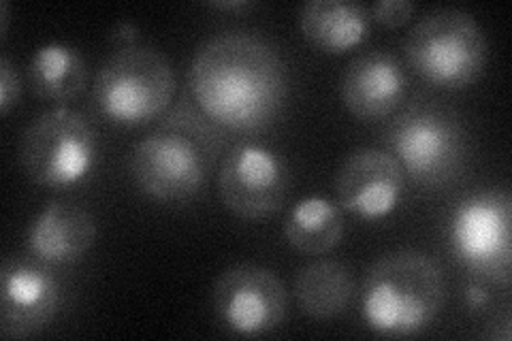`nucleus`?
Segmentation results:
<instances>
[{
    "instance_id": "nucleus-15",
    "label": "nucleus",
    "mask_w": 512,
    "mask_h": 341,
    "mask_svg": "<svg viewBox=\"0 0 512 341\" xmlns=\"http://www.w3.org/2000/svg\"><path fill=\"white\" fill-rule=\"evenodd\" d=\"M299 26L316 50L346 54L359 47L372 30L370 9L346 0H312L303 5Z\"/></svg>"
},
{
    "instance_id": "nucleus-12",
    "label": "nucleus",
    "mask_w": 512,
    "mask_h": 341,
    "mask_svg": "<svg viewBox=\"0 0 512 341\" xmlns=\"http://www.w3.org/2000/svg\"><path fill=\"white\" fill-rule=\"evenodd\" d=\"M406 173L391 152L361 148L352 152L335 175V201L361 220L391 216L404 197Z\"/></svg>"
},
{
    "instance_id": "nucleus-21",
    "label": "nucleus",
    "mask_w": 512,
    "mask_h": 341,
    "mask_svg": "<svg viewBox=\"0 0 512 341\" xmlns=\"http://www.w3.org/2000/svg\"><path fill=\"white\" fill-rule=\"evenodd\" d=\"M487 303H489L487 288L483 284H478V282H470L466 286V305H468V310L480 312V310H483V307H487Z\"/></svg>"
},
{
    "instance_id": "nucleus-10",
    "label": "nucleus",
    "mask_w": 512,
    "mask_h": 341,
    "mask_svg": "<svg viewBox=\"0 0 512 341\" xmlns=\"http://www.w3.org/2000/svg\"><path fill=\"white\" fill-rule=\"evenodd\" d=\"M214 314L224 329L242 337L276 331L286 316V286L261 265H233L214 284Z\"/></svg>"
},
{
    "instance_id": "nucleus-8",
    "label": "nucleus",
    "mask_w": 512,
    "mask_h": 341,
    "mask_svg": "<svg viewBox=\"0 0 512 341\" xmlns=\"http://www.w3.org/2000/svg\"><path fill=\"white\" fill-rule=\"evenodd\" d=\"M512 201L508 192H483L461 201L448 226L451 248L461 265L480 280L510 284Z\"/></svg>"
},
{
    "instance_id": "nucleus-5",
    "label": "nucleus",
    "mask_w": 512,
    "mask_h": 341,
    "mask_svg": "<svg viewBox=\"0 0 512 341\" xmlns=\"http://www.w3.org/2000/svg\"><path fill=\"white\" fill-rule=\"evenodd\" d=\"M94 105L120 126L148 124L163 113L175 94V75L167 58L143 45H128L111 56L94 77Z\"/></svg>"
},
{
    "instance_id": "nucleus-1",
    "label": "nucleus",
    "mask_w": 512,
    "mask_h": 341,
    "mask_svg": "<svg viewBox=\"0 0 512 341\" xmlns=\"http://www.w3.org/2000/svg\"><path fill=\"white\" fill-rule=\"evenodd\" d=\"M188 86L205 116L235 133L274 124L288 92L280 54L252 32H224L205 41L192 56Z\"/></svg>"
},
{
    "instance_id": "nucleus-14",
    "label": "nucleus",
    "mask_w": 512,
    "mask_h": 341,
    "mask_svg": "<svg viewBox=\"0 0 512 341\" xmlns=\"http://www.w3.org/2000/svg\"><path fill=\"white\" fill-rule=\"evenodd\" d=\"M96 241V220L88 209L54 201L32 220L26 248L45 265H71L84 258Z\"/></svg>"
},
{
    "instance_id": "nucleus-9",
    "label": "nucleus",
    "mask_w": 512,
    "mask_h": 341,
    "mask_svg": "<svg viewBox=\"0 0 512 341\" xmlns=\"http://www.w3.org/2000/svg\"><path fill=\"white\" fill-rule=\"evenodd\" d=\"M291 190L286 160L261 143L244 141L222 160L218 194L231 214L242 220H265L282 209Z\"/></svg>"
},
{
    "instance_id": "nucleus-3",
    "label": "nucleus",
    "mask_w": 512,
    "mask_h": 341,
    "mask_svg": "<svg viewBox=\"0 0 512 341\" xmlns=\"http://www.w3.org/2000/svg\"><path fill=\"white\" fill-rule=\"evenodd\" d=\"M218 143L197 118H169L143 137L131 154V175L146 197L182 203L197 197L210 177Z\"/></svg>"
},
{
    "instance_id": "nucleus-2",
    "label": "nucleus",
    "mask_w": 512,
    "mask_h": 341,
    "mask_svg": "<svg viewBox=\"0 0 512 341\" xmlns=\"http://www.w3.org/2000/svg\"><path fill=\"white\" fill-rule=\"evenodd\" d=\"M446 301L440 267L423 252L397 250L372 265L361 290V314L382 337H414L429 329Z\"/></svg>"
},
{
    "instance_id": "nucleus-4",
    "label": "nucleus",
    "mask_w": 512,
    "mask_h": 341,
    "mask_svg": "<svg viewBox=\"0 0 512 341\" xmlns=\"http://www.w3.org/2000/svg\"><path fill=\"white\" fill-rule=\"evenodd\" d=\"M404 52L412 71L427 84L455 90L483 75L489 45L474 15L440 7L410 28Z\"/></svg>"
},
{
    "instance_id": "nucleus-20",
    "label": "nucleus",
    "mask_w": 512,
    "mask_h": 341,
    "mask_svg": "<svg viewBox=\"0 0 512 341\" xmlns=\"http://www.w3.org/2000/svg\"><path fill=\"white\" fill-rule=\"evenodd\" d=\"M22 96V81L18 71H15L9 56L0 58V113L9 116L13 107L20 105Z\"/></svg>"
},
{
    "instance_id": "nucleus-24",
    "label": "nucleus",
    "mask_w": 512,
    "mask_h": 341,
    "mask_svg": "<svg viewBox=\"0 0 512 341\" xmlns=\"http://www.w3.org/2000/svg\"><path fill=\"white\" fill-rule=\"evenodd\" d=\"M0 22H3V37H7V28H9V3H0Z\"/></svg>"
},
{
    "instance_id": "nucleus-19",
    "label": "nucleus",
    "mask_w": 512,
    "mask_h": 341,
    "mask_svg": "<svg viewBox=\"0 0 512 341\" xmlns=\"http://www.w3.org/2000/svg\"><path fill=\"white\" fill-rule=\"evenodd\" d=\"M414 13L416 5L412 0H380V3H376L370 9L372 20L389 28H399L408 24L414 18Z\"/></svg>"
},
{
    "instance_id": "nucleus-6",
    "label": "nucleus",
    "mask_w": 512,
    "mask_h": 341,
    "mask_svg": "<svg viewBox=\"0 0 512 341\" xmlns=\"http://www.w3.org/2000/svg\"><path fill=\"white\" fill-rule=\"evenodd\" d=\"M99 156V139L90 120L75 109L56 107L28 126L22 143L24 171L50 190L82 184Z\"/></svg>"
},
{
    "instance_id": "nucleus-23",
    "label": "nucleus",
    "mask_w": 512,
    "mask_h": 341,
    "mask_svg": "<svg viewBox=\"0 0 512 341\" xmlns=\"http://www.w3.org/2000/svg\"><path fill=\"white\" fill-rule=\"evenodd\" d=\"M212 7L220 11H246L252 7V3H246V0H235V3H212Z\"/></svg>"
},
{
    "instance_id": "nucleus-17",
    "label": "nucleus",
    "mask_w": 512,
    "mask_h": 341,
    "mask_svg": "<svg viewBox=\"0 0 512 341\" xmlns=\"http://www.w3.org/2000/svg\"><path fill=\"white\" fill-rule=\"evenodd\" d=\"M28 86L39 99L50 103H71L84 92L88 81L86 62L67 43H45L30 56Z\"/></svg>"
},
{
    "instance_id": "nucleus-22",
    "label": "nucleus",
    "mask_w": 512,
    "mask_h": 341,
    "mask_svg": "<svg viewBox=\"0 0 512 341\" xmlns=\"http://www.w3.org/2000/svg\"><path fill=\"white\" fill-rule=\"evenodd\" d=\"M137 28L131 24V22H120L118 26H116V30H114V39H120V41H128L131 45H135V41H137Z\"/></svg>"
},
{
    "instance_id": "nucleus-7",
    "label": "nucleus",
    "mask_w": 512,
    "mask_h": 341,
    "mask_svg": "<svg viewBox=\"0 0 512 341\" xmlns=\"http://www.w3.org/2000/svg\"><path fill=\"white\" fill-rule=\"evenodd\" d=\"M389 150L404 173L425 188L453 182L466 162V133L442 107L419 103L406 109L389 128Z\"/></svg>"
},
{
    "instance_id": "nucleus-16",
    "label": "nucleus",
    "mask_w": 512,
    "mask_h": 341,
    "mask_svg": "<svg viewBox=\"0 0 512 341\" xmlns=\"http://www.w3.org/2000/svg\"><path fill=\"white\" fill-rule=\"evenodd\" d=\"M293 292L303 314L329 320L350 307L355 297V275L340 261L320 258L299 269Z\"/></svg>"
},
{
    "instance_id": "nucleus-11",
    "label": "nucleus",
    "mask_w": 512,
    "mask_h": 341,
    "mask_svg": "<svg viewBox=\"0 0 512 341\" xmlns=\"http://www.w3.org/2000/svg\"><path fill=\"white\" fill-rule=\"evenodd\" d=\"M60 284L37 258H7L0 271V333L28 339L41 333L60 310Z\"/></svg>"
},
{
    "instance_id": "nucleus-18",
    "label": "nucleus",
    "mask_w": 512,
    "mask_h": 341,
    "mask_svg": "<svg viewBox=\"0 0 512 341\" xmlns=\"http://www.w3.org/2000/svg\"><path fill=\"white\" fill-rule=\"evenodd\" d=\"M284 237L301 254L320 256L331 252L344 237V216L338 201L327 197L301 199L284 222Z\"/></svg>"
},
{
    "instance_id": "nucleus-13",
    "label": "nucleus",
    "mask_w": 512,
    "mask_h": 341,
    "mask_svg": "<svg viewBox=\"0 0 512 341\" xmlns=\"http://www.w3.org/2000/svg\"><path fill=\"white\" fill-rule=\"evenodd\" d=\"M340 92L352 116L363 122L382 120L402 105L406 73L391 54L367 52L348 64Z\"/></svg>"
}]
</instances>
